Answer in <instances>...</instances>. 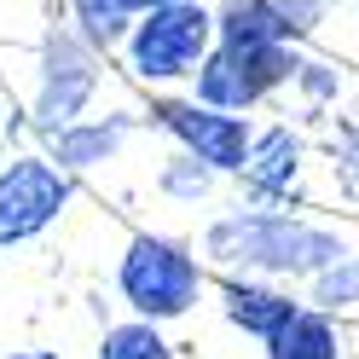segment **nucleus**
Segmentation results:
<instances>
[{"label":"nucleus","instance_id":"nucleus-1","mask_svg":"<svg viewBox=\"0 0 359 359\" xmlns=\"http://www.w3.org/2000/svg\"><path fill=\"white\" fill-rule=\"evenodd\" d=\"M336 255H348V238L330 226H313L302 215L284 209H232L203 226V261H215L220 273H255V278H313L319 266H330Z\"/></svg>","mask_w":359,"mask_h":359},{"label":"nucleus","instance_id":"nucleus-2","mask_svg":"<svg viewBox=\"0 0 359 359\" xmlns=\"http://www.w3.org/2000/svg\"><path fill=\"white\" fill-rule=\"evenodd\" d=\"M209 290V261L197 255V243L168 238V232H133L116 261V296L140 319H186Z\"/></svg>","mask_w":359,"mask_h":359},{"label":"nucleus","instance_id":"nucleus-3","mask_svg":"<svg viewBox=\"0 0 359 359\" xmlns=\"http://www.w3.org/2000/svg\"><path fill=\"white\" fill-rule=\"evenodd\" d=\"M215 41H220V29H215L209 0H168V6H151L133 18V29L122 41V64L145 87H180L203 70Z\"/></svg>","mask_w":359,"mask_h":359},{"label":"nucleus","instance_id":"nucleus-4","mask_svg":"<svg viewBox=\"0 0 359 359\" xmlns=\"http://www.w3.org/2000/svg\"><path fill=\"white\" fill-rule=\"evenodd\" d=\"M76 197V174L58 168L53 156L24 151L0 163V250H24V243L47 238Z\"/></svg>","mask_w":359,"mask_h":359},{"label":"nucleus","instance_id":"nucleus-5","mask_svg":"<svg viewBox=\"0 0 359 359\" xmlns=\"http://www.w3.org/2000/svg\"><path fill=\"white\" fill-rule=\"evenodd\" d=\"M99 58L104 53L87 47V41L76 35V24L47 29L41 64H35V104H29V116H35L41 133H58L76 116H87V104H93V93H99Z\"/></svg>","mask_w":359,"mask_h":359},{"label":"nucleus","instance_id":"nucleus-6","mask_svg":"<svg viewBox=\"0 0 359 359\" xmlns=\"http://www.w3.org/2000/svg\"><path fill=\"white\" fill-rule=\"evenodd\" d=\"M145 116L168 133L174 145H186L191 156H203L209 168L220 174H238L243 156H250V140H255V122L243 110H220V104H203V99H151Z\"/></svg>","mask_w":359,"mask_h":359},{"label":"nucleus","instance_id":"nucleus-7","mask_svg":"<svg viewBox=\"0 0 359 359\" xmlns=\"http://www.w3.org/2000/svg\"><path fill=\"white\" fill-rule=\"evenodd\" d=\"M330 0H215V29L226 47H250V41H302L325 24Z\"/></svg>","mask_w":359,"mask_h":359},{"label":"nucleus","instance_id":"nucleus-8","mask_svg":"<svg viewBox=\"0 0 359 359\" xmlns=\"http://www.w3.org/2000/svg\"><path fill=\"white\" fill-rule=\"evenodd\" d=\"M302 168H307V140L290 122H273V128H255V140H250V156H243V191L255 197V203H284L290 191L302 186Z\"/></svg>","mask_w":359,"mask_h":359},{"label":"nucleus","instance_id":"nucleus-9","mask_svg":"<svg viewBox=\"0 0 359 359\" xmlns=\"http://www.w3.org/2000/svg\"><path fill=\"white\" fill-rule=\"evenodd\" d=\"M215 290H220V313H226V325L243 330V336H255V342H266V336L302 307L278 278H255V273H220Z\"/></svg>","mask_w":359,"mask_h":359},{"label":"nucleus","instance_id":"nucleus-10","mask_svg":"<svg viewBox=\"0 0 359 359\" xmlns=\"http://www.w3.org/2000/svg\"><path fill=\"white\" fill-rule=\"evenodd\" d=\"M128 133H133V116H76L70 128L47 133V156L70 174H93L122 156Z\"/></svg>","mask_w":359,"mask_h":359},{"label":"nucleus","instance_id":"nucleus-11","mask_svg":"<svg viewBox=\"0 0 359 359\" xmlns=\"http://www.w3.org/2000/svg\"><path fill=\"white\" fill-rule=\"evenodd\" d=\"M266 359H342V330H336V313L302 302L290 319L261 342Z\"/></svg>","mask_w":359,"mask_h":359},{"label":"nucleus","instance_id":"nucleus-12","mask_svg":"<svg viewBox=\"0 0 359 359\" xmlns=\"http://www.w3.org/2000/svg\"><path fill=\"white\" fill-rule=\"evenodd\" d=\"M133 18H140V6H133V0H70L76 35L87 41V47H99V53H122Z\"/></svg>","mask_w":359,"mask_h":359},{"label":"nucleus","instance_id":"nucleus-13","mask_svg":"<svg viewBox=\"0 0 359 359\" xmlns=\"http://www.w3.org/2000/svg\"><path fill=\"white\" fill-rule=\"evenodd\" d=\"M93 359H174V342L163 336L156 319H140V313H133V319L110 325V330L99 336Z\"/></svg>","mask_w":359,"mask_h":359},{"label":"nucleus","instance_id":"nucleus-14","mask_svg":"<svg viewBox=\"0 0 359 359\" xmlns=\"http://www.w3.org/2000/svg\"><path fill=\"white\" fill-rule=\"evenodd\" d=\"M215 180H220V168H209L203 156H191L186 145H174V156L156 168V191H163L168 203H203L215 191Z\"/></svg>","mask_w":359,"mask_h":359},{"label":"nucleus","instance_id":"nucleus-15","mask_svg":"<svg viewBox=\"0 0 359 359\" xmlns=\"http://www.w3.org/2000/svg\"><path fill=\"white\" fill-rule=\"evenodd\" d=\"M307 302L325 307V313H348L359 307V255H336L330 266H319V273L307 278Z\"/></svg>","mask_w":359,"mask_h":359},{"label":"nucleus","instance_id":"nucleus-16","mask_svg":"<svg viewBox=\"0 0 359 359\" xmlns=\"http://www.w3.org/2000/svg\"><path fill=\"white\" fill-rule=\"evenodd\" d=\"M330 168L342 180V191L359 197V104L348 116H336V133H330Z\"/></svg>","mask_w":359,"mask_h":359},{"label":"nucleus","instance_id":"nucleus-17","mask_svg":"<svg viewBox=\"0 0 359 359\" xmlns=\"http://www.w3.org/2000/svg\"><path fill=\"white\" fill-rule=\"evenodd\" d=\"M290 87H296L313 110H325V104H336V93H342V70H336V64H319V58H302V70H296Z\"/></svg>","mask_w":359,"mask_h":359},{"label":"nucleus","instance_id":"nucleus-18","mask_svg":"<svg viewBox=\"0 0 359 359\" xmlns=\"http://www.w3.org/2000/svg\"><path fill=\"white\" fill-rule=\"evenodd\" d=\"M6 359H58L53 348H24V353H6Z\"/></svg>","mask_w":359,"mask_h":359},{"label":"nucleus","instance_id":"nucleus-19","mask_svg":"<svg viewBox=\"0 0 359 359\" xmlns=\"http://www.w3.org/2000/svg\"><path fill=\"white\" fill-rule=\"evenodd\" d=\"M133 6H140V12H151V6H168V0H133Z\"/></svg>","mask_w":359,"mask_h":359}]
</instances>
